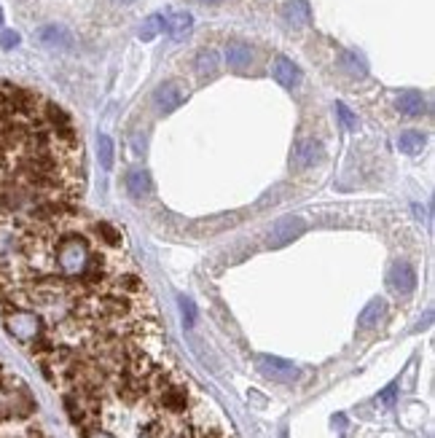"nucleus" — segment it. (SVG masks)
Returning <instances> with one entry per match:
<instances>
[{
    "mask_svg": "<svg viewBox=\"0 0 435 438\" xmlns=\"http://www.w3.org/2000/svg\"><path fill=\"white\" fill-rule=\"evenodd\" d=\"M25 310L30 355L57 387L73 366L129 349H164L154 299L124 231L78 205L0 226V312Z\"/></svg>",
    "mask_w": 435,
    "mask_h": 438,
    "instance_id": "f257e3e1",
    "label": "nucleus"
},
{
    "mask_svg": "<svg viewBox=\"0 0 435 438\" xmlns=\"http://www.w3.org/2000/svg\"><path fill=\"white\" fill-rule=\"evenodd\" d=\"M57 390L78 438H234L213 401L161 352L78 363Z\"/></svg>",
    "mask_w": 435,
    "mask_h": 438,
    "instance_id": "f03ea898",
    "label": "nucleus"
},
{
    "mask_svg": "<svg viewBox=\"0 0 435 438\" xmlns=\"http://www.w3.org/2000/svg\"><path fill=\"white\" fill-rule=\"evenodd\" d=\"M86 186L84 143L57 102L0 84V226L78 205Z\"/></svg>",
    "mask_w": 435,
    "mask_h": 438,
    "instance_id": "7ed1b4c3",
    "label": "nucleus"
},
{
    "mask_svg": "<svg viewBox=\"0 0 435 438\" xmlns=\"http://www.w3.org/2000/svg\"><path fill=\"white\" fill-rule=\"evenodd\" d=\"M304 231H307V223L298 218V216H285V218L274 220V226H272V231H269V237H266V245H269L272 251H277V248L290 245L293 240H298Z\"/></svg>",
    "mask_w": 435,
    "mask_h": 438,
    "instance_id": "20e7f679",
    "label": "nucleus"
},
{
    "mask_svg": "<svg viewBox=\"0 0 435 438\" xmlns=\"http://www.w3.org/2000/svg\"><path fill=\"white\" fill-rule=\"evenodd\" d=\"M186 100H188V87L183 81H178V78L158 84L154 92V105L158 108V113H172V111H178Z\"/></svg>",
    "mask_w": 435,
    "mask_h": 438,
    "instance_id": "39448f33",
    "label": "nucleus"
},
{
    "mask_svg": "<svg viewBox=\"0 0 435 438\" xmlns=\"http://www.w3.org/2000/svg\"><path fill=\"white\" fill-rule=\"evenodd\" d=\"M258 369L266 376L277 379V382H293V379H298V369H296L290 360L277 358V355H261V358H258Z\"/></svg>",
    "mask_w": 435,
    "mask_h": 438,
    "instance_id": "423d86ee",
    "label": "nucleus"
},
{
    "mask_svg": "<svg viewBox=\"0 0 435 438\" xmlns=\"http://www.w3.org/2000/svg\"><path fill=\"white\" fill-rule=\"evenodd\" d=\"M38 43L54 51H70L73 49V35L62 25H43L38 30Z\"/></svg>",
    "mask_w": 435,
    "mask_h": 438,
    "instance_id": "0eeeda50",
    "label": "nucleus"
},
{
    "mask_svg": "<svg viewBox=\"0 0 435 438\" xmlns=\"http://www.w3.org/2000/svg\"><path fill=\"white\" fill-rule=\"evenodd\" d=\"M325 157V151H322V143H317V140H298L296 143V148H293V167H298V170H307V167H314L317 161H322Z\"/></svg>",
    "mask_w": 435,
    "mask_h": 438,
    "instance_id": "6e6552de",
    "label": "nucleus"
},
{
    "mask_svg": "<svg viewBox=\"0 0 435 438\" xmlns=\"http://www.w3.org/2000/svg\"><path fill=\"white\" fill-rule=\"evenodd\" d=\"M387 285H390V290L392 293H398V296H408V293H414V288H416V272L408 266V264H395L392 269H390V275H387Z\"/></svg>",
    "mask_w": 435,
    "mask_h": 438,
    "instance_id": "1a4fd4ad",
    "label": "nucleus"
},
{
    "mask_svg": "<svg viewBox=\"0 0 435 438\" xmlns=\"http://www.w3.org/2000/svg\"><path fill=\"white\" fill-rule=\"evenodd\" d=\"M272 76H274V81L285 87V89H293V87H298L301 84V70H298V65L293 62V60H287V57H277L274 62H272Z\"/></svg>",
    "mask_w": 435,
    "mask_h": 438,
    "instance_id": "9d476101",
    "label": "nucleus"
},
{
    "mask_svg": "<svg viewBox=\"0 0 435 438\" xmlns=\"http://www.w3.org/2000/svg\"><path fill=\"white\" fill-rule=\"evenodd\" d=\"M282 14H285V22L293 27H307L311 22V8L307 0H287Z\"/></svg>",
    "mask_w": 435,
    "mask_h": 438,
    "instance_id": "9b49d317",
    "label": "nucleus"
},
{
    "mask_svg": "<svg viewBox=\"0 0 435 438\" xmlns=\"http://www.w3.org/2000/svg\"><path fill=\"white\" fill-rule=\"evenodd\" d=\"M191 27H193V16L188 11H175V14H169L164 19V30H167V35L172 41H183L191 32Z\"/></svg>",
    "mask_w": 435,
    "mask_h": 438,
    "instance_id": "f8f14e48",
    "label": "nucleus"
},
{
    "mask_svg": "<svg viewBox=\"0 0 435 438\" xmlns=\"http://www.w3.org/2000/svg\"><path fill=\"white\" fill-rule=\"evenodd\" d=\"M252 62V51H250V46L245 43H228L226 46V65H228V70H234V73H245Z\"/></svg>",
    "mask_w": 435,
    "mask_h": 438,
    "instance_id": "ddd939ff",
    "label": "nucleus"
},
{
    "mask_svg": "<svg viewBox=\"0 0 435 438\" xmlns=\"http://www.w3.org/2000/svg\"><path fill=\"white\" fill-rule=\"evenodd\" d=\"M398 111H401L403 116H411V119L425 116V113H427V100L419 92H403L398 97Z\"/></svg>",
    "mask_w": 435,
    "mask_h": 438,
    "instance_id": "4468645a",
    "label": "nucleus"
},
{
    "mask_svg": "<svg viewBox=\"0 0 435 438\" xmlns=\"http://www.w3.org/2000/svg\"><path fill=\"white\" fill-rule=\"evenodd\" d=\"M193 67H196V73H199L202 78H213V76L217 73V67H220V57H217V51L215 49H202V51L196 54Z\"/></svg>",
    "mask_w": 435,
    "mask_h": 438,
    "instance_id": "2eb2a0df",
    "label": "nucleus"
},
{
    "mask_svg": "<svg viewBox=\"0 0 435 438\" xmlns=\"http://www.w3.org/2000/svg\"><path fill=\"white\" fill-rule=\"evenodd\" d=\"M425 143H427V137H425L422 132H416V129L401 132V137H398V148H401L403 154H408V157L419 154V151L425 148Z\"/></svg>",
    "mask_w": 435,
    "mask_h": 438,
    "instance_id": "dca6fc26",
    "label": "nucleus"
},
{
    "mask_svg": "<svg viewBox=\"0 0 435 438\" xmlns=\"http://www.w3.org/2000/svg\"><path fill=\"white\" fill-rule=\"evenodd\" d=\"M126 186H129L132 196H145V194H151V175L145 170H132L126 175Z\"/></svg>",
    "mask_w": 435,
    "mask_h": 438,
    "instance_id": "f3484780",
    "label": "nucleus"
},
{
    "mask_svg": "<svg viewBox=\"0 0 435 438\" xmlns=\"http://www.w3.org/2000/svg\"><path fill=\"white\" fill-rule=\"evenodd\" d=\"M381 314H384V301L373 299L371 304L360 312V317H357V328H360V331H368V328H373V325L381 320Z\"/></svg>",
    "mask_w": 435,
    "mask_h": 438,
    "instance_id": "a211bd4d",
    "label": "nucleus"
},
{
    "mask_svg": "<svg viewBox=\"0 0 435 438\" xmlns=\"http://www.w3.org/2000/svg\"><path fill=\"white\" fill-rule=\"evenodd\" d=\"M161 30H164V16H161V14H154V16H148V19L143 22V27H140V41H154Z\"/></svg>",
    "mask_w": 435,
    "mask_h": 438,
    "instance_id": "6ab92c4d",
    "label": "nucleus"
},
{
    "mask_svg": "<svg viewBox=\"0 0 435 438\" xmlns=\"http://www.w3.org/2000/svg\"><path fill=\"white\" fill-rule=\"evenodd\" d=\"M99 164L102 170H113V140L108 135L99 137Z\"/></svg>",
    "mask_w": 435,
    "mask_h": 438,
    "instance_id": "aec40b11",
    "label": "nucleus"
},
{
    "mask_svg": "<svg viewBox=\"0 0 435 438\" xmlns=\"http://www.w3.org/2000/svg\"><path fill=\"white\" fill-rule=\"evenodd\" d=\"M339 62H342L344 70H346V73H352V76H363V73H366L363 62H360L355 54H349V51H344L342 57H339Z\"/></svg>",
    "mask_w": 435,
    "mask_h": 438,
    "instance_id": "412c9836",
    "label": "nucleus"
},
{
    "mask_svg": "<svg viewBox=\"0 0 435 438\" xmlns=\"http://www.w3.org/2000/svg\"><path fill=\"white\" fill-rule=\"evenodd\" d=\"M336 113H339V119H342V124L346 129H357V116L344 105V102H336Z\"/></svg>",
    "mask_w": 435,
    "mask_h": 438,
    "instance_id": "4be33fe9",
    "label": "nucleus"
},
{
    "mask_svg": "<svg viewBox=\"0 0 435 438\" xmlns=\"http://www.w3.org/2000/svg\"><path fill=\"white\" fill-rule=\"evenodd\" d=\"M180 312H183V323H186V328L193 325V320H196V307H193V301L186 299V296H180Z\"/></svg>",
    "mask_w": 435,
    "mask_h": 438,
    "instance_id": "5701e85b",
    "label": "nucleus"
},
{
    "mask_svg": "<svg viewBox=\"0 0 435 438\" xmlns=\"http://www.w3.org/2000/svg\"><path fill=\"white\" fill-rule=\"evenodd\" d=\"M19 41H22V38H19V32L5 30L3 35H0V49H5V51H8V49H16V46H19Z\"/></svg>",
    "mask_w": 435,
    "mask_h": 438,
    "instance_id": "b1692460",
    "label": "nucleus"
},
{
    "mask_svg": "<svg viewBox=\"0 0 435 438\" xmlns=\"http://www.w3.org/2000/svg\"><path fill=\"white\" fill-rule=\"evenodd\" d=\"M395 395H398V384H390V387H384V390L379 393V404H381V406H392V404H395Z\"/></svg>",
    "mask_w": 435,
    "mask_h": 438,
    "instance_id": "393cba45",
    "label": "nucleus"
},
{
    "mask_svg": "<svg viewBox=\"0 0 435 438\" xmlns=\"http://www.w3.org/2000/svg\"><path fill=\"white\" fill-rule=\"evenodd\" d=\"M199 3H207V5H217V3H223V0H199Z\"/></svg>",
    "mask_w": 435,
    "mask_h": 438,
    "instance_id": "a878e982",
    "label": "nucleus"
},
{
    "mask_svg": "<svg viewBox=\"0 0 435 438\" xmlns=\"http://www.w3.org/2000/svg\"><path fill=\"white\" fill-rule=\"evenodd\" d=\"M116 3H119V5H129V3H132V0H116Z\"/></svg>",
    "mask_w": 435,
    "mask_h": 438,
    "instance_id": "bb28decb",
    "label": "nucleus"
},
{
    "mask_svg": "<svg viewBox=\"0 0 435 438\" xmlns=\"http://www.w3.org/2000/svg\"><path fill=\"white\" fill-rule=\"evenodd\" d=\"M0 27H3V8H0Z\"/></svg>",
    "mask_w": 435,
    "mask_h": 438,
    "instance_id": "cd10ccee",
    "label": "nucleus"
}]
</instances>
